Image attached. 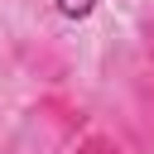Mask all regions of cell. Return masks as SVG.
Returning <instances> with one entry per match:
<instances>
[{"label": "cell", "mask_w": 154, "mask_h": 154, "mask_svg": "<svg viewBox=\"0 0 154 154\" xmlns=\"http://www.w3.org/2000/svg\"><path fill=\"white\" fill-rule=\"evenodd\" d=\"M130 96H135V111L120 120V140L130 144V154H154V87H149V77H135Z\"/></svg>", "instance_id": "obj_1"}, {"label": "cell", "mask_w": 154, "mask_h": 154, "mask_svg": "<svg viewBox=\"0 0 154 154\" xmlns=\"http://www.w3.org/2000/svg\"><path fill=\"white\" fill-rule=\"evenodd\" d=\"M140 38H144V67L154 72V14L144 19V29H140Z\"/></svg>", "instance_id": "obj_4"}, {"label": "cell", "mask_w": 154, "mask_h": 154, "mask_svg": "<svg viewBox=\"0 0 154 154\" xmlns=\"http://www.w3.org/2000/svg\"><path fill=\"white\" fill-rule=\"evenodd\" d=\"M34 116H38L58 140H77V135L87 130V111H82L67 91H43V96L34 101Z\"/></svg>", "instance_id": "obj_2"}, {"label": "cell", "mask_w": 154, "mask_h": 154, "mask_svg": "<svg viewBox=\"0 0 154 154\" xmlns=\"http://www.w3.org/2000/svg\"><path fill=\"white\" fill-rule=\"evenodd\" d=\"M77 154H130V144H125V140H116L111 130H82Z\"/></svg>", "instance_id": "obj_3"}]
</instances>
